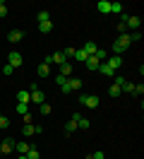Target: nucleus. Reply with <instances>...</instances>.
<instances>
[{"label": "nucleus", "mask_w": 144, "mask_h": 159, "mask_svg": "<svg viewBox=\"0 0 144 159\" xmlns=\"http://www.w3.org/2000/svg\"><path fill=\"white\" fill-rule=\"evenodd\" d=\"M50 63H58V65H63V63H67V58L63 56V51H55V53L50 56Z\"/></svg>", "instance_id": "9d476101"}, {"label": "nucleus", "mask_w": 144, "mask_h": 159, "mask_svg": "<svg viewBox=\"0 0 144 159\" xmlns=\"http://www.w3.org/2000/svg\"><path fill=\"white\" fill-rule=\"evenodd\" d=\"M36 17H38V22H50V15H48L46 10H41V12L36 15Z\"/></svg>", "instance_id": "a878e982"}, {"label": "nucleus", "mask_w": 144, "mask_h": 159, "mask_svg": "<svg viewBox=\"0 0 144 159\" xmlns=\"http://www.w3.org/2000/svg\"><path fill=\"white\" fill-rule=\"evenodd\" d=\"M106 65L113 70V72H118V70H120V65H123V58H120V56H111V58L106 60Z\"/></svg>", "instance_id": "39448f33"}, {"label": "nucleus", "mask_w": 144, "mask_h": 159, "mask_svg": "<svg viewBox=\"0 0 144 159\" xmlns=\"http://www.w3.org/2000/svg\"><path fill=\"white\" fill-rule=\"evenodd\" d=\"M98 65H101L98 58H94V56H89V58H86V68H89V70H96Z\"/></svg>", "instance_id": "a211bd4d"}, {"label": "nucleus", "mask_w": 144, "mask_h": 159, "mask_svg": "<svg viewBox=\"0 0 144 159\" xmlns=\"http://www.w3.org/2000/svg\"><path fill=\"white\" fill-rule=\"evenodd\" d=\"M94 58H98V63H103V60L108 58V53H106L103 48H96V53H94Z\"/></svg>", "instance_id": "5701e85b"}, {"label": "nucleus", "mask_w": 144, "mask_h": 159, "mask_svg": "<svg viewBox=\"0 0 144 159\" xmlns=\"http://www.w3.org/2000/svg\"><path fill=\"white\" fill-rule=\"evenodd\" d=\"M86 58H89V56H86V53H84V48L75 51V60H77V63H86Z\"/></svg>", "instance_id": "6ab92c4d"}, {"label": "nucleus", "mask_w": 144, "mask_h": 159, "mask_svg": "<svg viewBox=\"0 0 144 159\" xmlns=\"http://www.w3.org/2000/svg\"><path fill=\"white\" fill-rule=\"evenodd\" d=\"M55 82H58V84H60V87H63V84H65V82H67V77H65V75H58V77H55Z\"/></svg>", "instance_id": "72a5a7b5"}, {"label": "nucleus", "mask_w": 144, "mask_h": 159, "mask_svg": "<svg viewBox=\"0 0 144 159\" xmlns=\"http://www.w3.org/2000/svg\"><path fill=\"white\" fill-rule=\"evenodd\" d=\"M75 130H77V120H75V118H72V120H67V125H65V133H67V135H72Z\"/></svg>", "instance_id": "412c9836"}, {"label": "nucleus", "mask_w": 144, "mask_h": 159, "mask_svg": "<svg viewBox=\"0 0 144 159\" xmlns=\"http://www.w3.org/2000/svg\"><path fill=\"white\" fill-rule=\"evenodd\" d=\"M79 101H82V104H84V106H89V109H96V106H98V97H96V94H82V97H79Z\"/></svg>", "instance_id": "f03ea898"}, {"label": "nucleus", "mask_w": 144, "mask_h": 159, "mask_svg": "<svg viewBox=\"0 0 144 159\" xmlns=\"http://www.w3.org/2000/svg\"><path fill=\"white\" fill-rule=\"evenodd\" d=\"M50 29H53V22H38V31L41 34H48Z\"/></svg>", "instance_id": "dca6fc26"}, {"label": "nucleus", "mask_w": 144, "mask_h": 159, "mask_svg": "<svg viewBox=\"0 0 144 159\" xmlns=\"http://www.w3.org/2000/svg\"><path fill=\"white\" fill-rule=\"evenodd\" d=\"M15 149H17L19 154H27L29 149H31V145H29L27 140H15Z\"/></svg>", "instance_id": "0eeeda50"}, {"label": "nucleus", "mask_w": 144, "mask_h": 159, "mask_svg": "<svg viewBox=\"0 0 144 159\" xmlns=\"http://www.w3.org/2000/svg\"><path fill=\"white\" fill-rule=\"evenodd\" d=\"M17 101H22V104H29V101H31V94H29L27 89H19V92H17Z\"/></svg>", "instance_id": "f8f14e48"}, {"label": "nucleus", "mask_w": 144, "mask_h": 159, "mask_svg": "<svg viewBox=\"0 0 144 159\" xmlns=\"http://www.w3.org/2000/svg\"><path fill=\"white\" fill-rule=\"evenodd\" d=\"M22 39H24V31H22V29H12L7 34V41H10V43H19Z\"/></svg>", "instance_id": "423d86ee"}, {"label": "nucleus", "mask_w": 144, "mask_h": 159, "mask_svg": "<svg viewBox=\"0 0 144 159\" xmlns=\"http://www.w3.org/2000/svg\"><path fill=\"white\" fill-rule=\"evenodd\" d=\"M60 75L70 77V75H72V63H63V65H60Z\"/></svg>", "instance_id": "f3484780"}, {"label": "nucleus", "mask_w": 144, "mask_h": 159, "mask_svg": "<svg viewBox=\"0 0 144 159\" xmlns=\"http://www.w3.org/2000/svg\"><path fill=\"white\" fill-rule=\"evenodd\" d=\"M72 118L77 120V128H82V130H86V128H89V118H82V116H79V113H75V116H72Z\"/></svg>", "instance_id": "9b49d317"}, {"label": "nucleus", "mask_w": 144, "mask_h": 159, "mask_svg": "<svg viewBox=\"0 0 144 159\" xmlns=\"http://www.w3.org/2000/svg\"><path fill=\"white\" fill-rule=\"evenodd\" d=\"M96 7H98V12L108 15V12H111V2H108V0H98V5H96Z\"/></svg>", "instance_id": "4468645a"}, {"label": "nucleus", "mask_w": 144, "mask_h": 159, "mask_svg": "<svg viewBox=\"0 0 144 159\" xmlns=\"http://www.w3.org/2000/svg\"><path fill=\"white\" fill-rule=\"evenodd\" d=\"M86 159H106V157H103V152L98 149V152H94V154H89V157H86Z\"/></svg>", "instance_id": "7c9ffc66"}, {"label": "nucleus", "mask_w": 144, "mask_h": 159, "mask_svg": "<svg viewBox=\"0 0 144 159\" xmlns=\"http://www.w3.org/2000/svg\"><path fill=\"white\" fill-rule=\"evenodd\" d=\"M17 159H27V157H24V154H19V157H17Z\"/></svg>", "instance_id": "f704fd0d"}, {"label": "nucleus", "mask_w": 144, "mask_h": 159, "mask_svg": "<svg viewBox=\"0 0 144 159\" xmlns=\"http://www.w3.org/2000/svg\"><path fill=\"white\" fill-rule=\"evenodd\" d=\"M130 43H132V41H130V36H127V34H120V36H118V41L113 43V56H120L123 51H127V48H130Z\"/></svg>", "instance_id": "f257e3e1"}, {"label": "nucleus", "mask_w": 144, "mask_h": 159, "mask_svg": "<svg viewBox=\"0 0 144 159\" xmlns=\"http://www.w3.org/2000/svg\"><path fill=\"white\" fill-rule=\"evenodd\" d=\"M15 149V140H5V142H0V154H10Z\"/></svg>", "instance_id": "6e6552de"}, {"label": "nucleus", "mask_w": 144, "mask_h": 159, "mask_svg": "<svg viewBox=\"0 0 144 159\" xmlns=\"http://www.w3.org/2000/svg\"><path fill=\"white\" fill-rule=\"evenodd\" d=\"M24 157H27V159H38V149H36V147H31L27 154H24Z\"/></svg>", "instance_id": "bb28decb"}, {"label": "nucleus", "mask_w": 144, "mask_h": 159, "mask_svg": "<svg viewBox=\"0 0 144 159\" xmlns=\"http://www.w3.org/2000/svg\"><path fill=\"white\" fill-rule=\"evenodd\" d=\"M12 72H15V70L10 68V65H2V75H5V77H7V75H12Z\"/></svg>", "instance_id": "473e14b6"}, {"label": "nucleus", "mask_w": 144, "mask_h": 159, "mask_svg": "<svg viewBox=\"0 0 144 159\" xmlns=\"http://www.w3.org/2000/svg\"><path fill=\"white\" fill-rule=\"evenodd\" d=\"M36 72H38V75H41V77H48V72H50V70H48V63H41Z\"/></svg>", "instance_id": "4be33fe9"}, {"label": "nucleus", "mask_w": 144, "mask_h": 159, "mask_svg": "<svg viewBox=\"0 0 144 159\" xmlns=\"http://www.w3.org/2000/svg\"><path fill=\"white\" fill-rule=\"evenodd\" d=\"M111 12L113 15H123V5L120 2H111Z\"/></svg>", "instance_id": "b1692460"}, {"label": "nucleus", "mask_w": 144, "mask_h": 159, "mask_svg": "<svg viewBox=\"0 0 144 159\" xmlns=\"http://www.w3.org/2000/svg\"><path fill=\"white\" fill-rule=\"evenodd\" d=\"M22 133H24V138H31V135H36V125L24 123V125H22Z\"/></svg>", "instance_id": "1a4fd4ad"}, {"label": "nucleus", "mask_w": 144, "mask_h": 159, "mask_svg": "<svg viewBox=\"0 0 144 159\" xmlns=\"http://www.w3.org/2000/svg\"><path fill=\"white\" fill-rule=\"evenodd\" d=\"M50 111H53L50 104H41V113H43V116H50Z\"/></svg>", "instance_id": "cd10ccee"}, {"label": "nucleus", "mask_w": 144, "mask_h": 159, "mask_svg": "<svg viewBox=\"0 0 144 159\" xmlns=\"http://www.w3.org/2000/svg\"><path fill=\"white\" fill-rule=\"evenodd\" d=\"M29 94H31V101H36V104H43V92L38 89V84L34 82L31 87H29Z\"/></svg>", "instance_id": "20e7f679"}, {"label": "nucleus", "mask_w": 144, "mask_h": 159, "mask_svg": "<svg viewBox=\"0 0 144 159\" xmlns=\"http://www.w3.org/2000/svg\"><path fill=\"white\" fill-rule=\"evenodd\" d=\"M5 15H7V5L0 0V17H5Z\"/></svg>", "instance_id": "2f4dec72"}, {"label": "nucleus", "mask_w": 144, "mask_h": 159, "mask_svg": "<svg viewBox=\"0 0 144 159\" xmlns=\"http://www.w3.org/2000/svg\"><path fill=\"white\" fill-rule=\"evenodd\" d=\"M17 113H19V116L29 113V104H22V101H19V104H17Z\"/></svg>", "instance_id": "393cba45"}, {"label": "nucleus", "mask_w": 144, "mask_h": 159, "mask_svg": "<svg viewBox=\"0 0 144 159\" xmlns=\"http://www.w3.org/2000/svg\"><path fill=\"white\" fill-rule=\"evenodd\" d=\"M96 48H98V46H96V43H91V41H89V43H84V53H86V56H94Z\"/></svg>", "instance_id": "aec40b11"}, {"label": "nucleus", "mask_w": 144, "mask_h": 159, "mask_svg": "<svg viewBox=\"0 0 144 159\" xmlns=\"http://www.w3.org/2000/svg\"><path fill=\"white\" fill-rule=\"evenodd\" d=\"M96 70H101V75H106V77H115V72L111 68H108V65H106V63H101V65H98V68Z\"/></svg>", "instance_id": "2eb2a0df"}, {"label": "nucleus", "mask_w": 144, "mask_h": 159, "mask_svg": "<svg viewBox=\"0 0 144 159\" xmlns=\"http://www.w3.org/2000/svg\"><path fill=\"white\" fill-rule=\"evenodd\" d=\"M10 125V120H7V116H2V113H0V130H5Z\"/></svg>", "instance_id": "c756f323"}, {"label": "nucleus", "mask_w": 144, "mask_h": 159, "mask_svg": "<svg viewBox=\"0 0 144 159\" xmlns=\"http://www.w3.org/2000/svg\"><path fill=\"white\" fill-rule=\"evenodd\" d=\"M67 82H70V92H77V89H82V80H79V77H70Z\"/></svg>", "instance_id": "ddd939ff"}, {"label": "nucleus", "mask_w": 144, "mask_h": 159, "mask_svg": "<svg viewBox=\"0 0 144 159\" xmlns=\"http://www.w3.org/2000/svg\"><path fill=\"white\" fill-rule=\"evenodd\" d=\"M123 89H125V92H130V94H137V92H134V84H130L127 80L123 82Z\"/></svg>", "instance_id": "c85d7f7f"}, {"label": "nucleus", "mask_w": 144, "mask_h": 159, "mask_svg": "<svg viewBox=\"0 0 144 159\" xmlns=\"http://www.w3.org/2000/svg\"><path fill=\"white\" fill-rule=\"evenodd\" d=\"M22 60H24V58H22V53H19V51H12V53L7 56V65L15 70V68H19V65H22Z\"/></svg>", "instance_id": "7ed1b4c3"}]
</instances>
